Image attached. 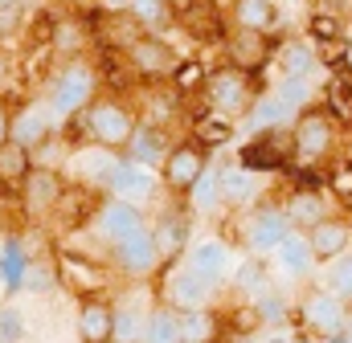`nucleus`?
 <instances>
[{
  "label": "nucleus",
  "mask_w": 352,
  "mask_h": 343,
  "mask_svg": "<svg viewBox=\"0 0 352 343\" xmlns=\"http://www.w3.org/2000/svg\"><path fill=\"white\" fill-rule=\"evenodd\" d=\"M135 127H140V115L123 98H94L78 119L66 123V131H74L78 143H98V147H111L119 156L127 152Z\"/></svg>",
  "instance_id": "nucleus-1"
},
{
  "label": "nucleus",
  "mask_w": 352,
  "mask_h": 343,
  "mask_svg": "<svg viewBox=\"0 0 352 343\" xmlns=\"http://www.w3.org/2000/svg\"><path fill=\"white\" fill-rule=\"evenodd\" d=\"M41 98H45V106H50L62 123L78 119L90 102L98 98V74H94V66H90L87 58L58 62V66L50 70V78H45Z\"/></svg>",
  "instance_id": "nucleus-2"
},
{
  "label": "nucleus",
  "mask_w": 352,
  "mask_h": 343,
  "mask_svg": "<svg viewBox=\"0 0 352 343\" xmlns=\"http://www.w3.org/2000/svg\"><path fill=\"white\" fill-rule=\"evenodd\" d=\"M291 143H295V164L299 168H328L336 160L340 143V123L316 102L291 123Z\"/></svg>",
  "instance_id": "nucleus-3"
},
{
  "label": "nucleus",
  "mask_w": 352,
  "mask_h": 343,
  "mask_svg": "<svg viewBox=\"0 0 352 343\" xmlns=\"http://www.w3.org/2000/svg\"><path fill=\"white\" fill-rule=\"evenodd\" d=\"M54 265H58V282L66 294H74L78 303L82 298H107L111 282H115V265L111 261H98L94 254H78L70 246L54 250Z\"/></svg>",
  "instance_id": "nucleus-4"
},
{
  "label": "nucleus",
  "mask_w": 352,
  "mask_h": 343,
  "mask_svg": "<svg viewBox=\"0 0 352 343\" xmlns=\"http://www.w3.org/2000/svg\"><path fill=\"white\" fill-rule=\"evenodd\" d=\"M258 94H263V78H254V74H246V70H234V66L209 70L205 102H209V110H217V115H226V119H234V123L254 106Z\"/></svg>",
  "instance_id": "nucleus-5"
},
{
  "label": "nucleus",
  "mask_w": 352,
  "mask_h": 343,
  "mask_svg": "<svg viewBox=\"0 0 352 343\" xmlns=\"http://www.w3.org/2000/svg\"><path fill=\"white\" fill-rule=\"evenodd\" d=\"M164 274H160V303L164 307H173L176 315H188V311H205L209 303H213V290L217 286H209L184 257H176V261H164L160 265Z\"/></svg>",
  "instance_id": "nucleus-6"
},
{
  "label": "nucleus",
  "mask_w": 352,
  "mask_h": 343,
  "mask_svg": "<svg viewBox=\"0 0 352 343\" xmlns=\"http://www.w3.org/2000/svg\"><path fill=\"white\" fill-rule=\"evenodd\" d=\"M295 323H299V331H307L311 340H336V335H344V327H349V307L328 290V286H316V290H307L299 303H295Z\"/></svg>",
  "instance_id": "nucleus-7"
},
{
  "label": "nucleus",
  "mask_w": 352,
  "mask_h": 343,
  "mask_svg": "<svg viewBox=\"0 0 352 343\" xmlns=\"http://www.w3.org/2000/svg\"><path fill=\"white\" fill-rule=\"evenodd\" d=\"M176 29L192 45H226L230 37V8L221 0H180L176 4Z\"/></svg>",
  "instance_id": "nucleus-8"
},
{
  "label": "nucleus",
  "mask_w": 352,
  "mask_h": 343,
  "mask_svg": "<svg viewBox=\"0 0 352 343\" xmlns=\"http://www.w3.org/2000/svg\"><path fill=\"white\" fill-rule=\"evenodd\" d=\"M246 172L254 176H287L295 164V143H291V127L283 131H263V135H250L242 147H238V160Z\"/></svg>",
  "instance_id": "nucleus-9"
},
{
  "label": "nucleus",
  "mask_w": 352,
  "mask_h": 343,
  "mask_svg": "<svg viewBox=\"0 0 352 343\" xmlns=\"http://www.w3.org/2000/svg\"><path fill=\"white\" fill-rule=\"evenodd\" d=\"M102 200H107V192H98V188H87V184H66V192L58 196V204L50 209V217H45L41 225H50V229H54V233H62V237H74V233H82V229L94 225V217H98Z\"/></svg>",
  "instance_id": "nucleus-10"
},
{
  "label": "nucleus",
  "mask_w": 352,
  "mask_h": 343,
  "mask_svg": "<svg viewBox=\"0 0 352 343\" xmlns=\"http://www.w3.org/2000/svg\"><path fill=\"white\" fill-rule=\"evenodd\" d=\"M291 233L295 229H291V221H287L278 200H258L242 217V246H246V254H274Z\"/></svg>",
  "instance_id": "nucleus-11"
},
{
  "label": "nucleus",
  "mask_w": 352,
  "mask_h": 343,
  "mask_svg": "<svg viewBox=\"0 0 352 343\" xmlns=\"http://www.w3.org/2000/svg\"><path fill=\"white\" fill-rule=\"evenodd\" d=\"M213 164V152H205L201 143H192V139H176L173 152H168V160L160 164V184H164V192H173L176 200H184L188 192H192V184L209 172Z\"/></svg>",
  "instance_id": "nucleus-12"
},
{
  "label": "nucleus",
  "mask_w": 352,
  "mask_h": 343,
  "mask_svg": "<svg viewBox=\"0 0 352 343\" xmlns=\"http://www.w3.org/2000/svg\"><path fill=\"white\" fill-rule=\"evenodd\" d=\"M180 62H184V58L176 54V45L168 37H160V33H144V37L127 49V66L135 70L140 82H173V74H176Z\"/></svg>",
  "instance_id": "nucleus-13"
},
{
  "label": "nucleus",
  "mask_w": 352,
  "mask_h": 343,
  "mask_svg": "<svg viewBox=\"0 0 352 343\" xmlns=\"http://www.w3.org/2000/svg\"><path fill=\"white\" fill-rule=\"evenodd\" d=\"M221 49H226V66L263 78V70L274 62L278 37L274 33H258V29H230V37H226Z\"/></svg>",
  "instance_id": "nucleus-14"
},
{
  "label": "nucleus",
  "mask_w": 352,
  "mask_h": 343,
  "mask_svg": "<svg viewBox=\"0 0 352 343\" xmlns=\"http://www.w3.org/2000/svg\"><path fill=\"white\" fill-rule=\"evenodd\" d=\"M119 164H123V156L111 152V147H98V143H74L70 147V160H66L74 184H87V188H98V192L111 188Z\"/></svg>",
  "instance_id": "nucleus-15"
},
{
  "label": "nucleus",
  "mask_w": 352,
  "mask_h": 343,
  "mask_svg": "<svg viewBox=\"0 0 352 343\" xmlns=\"http://www.w3.org/2000/svg\"><path fill=\"white\" fill-rule=\"evenodd\" d=\"M66 184H70V180H66L58 168H41V164H33L29 176L21 180V196H16L21 213L33 217V221H45L50 209L58 204V196L66 192Z\"/></svg>",
  "instance_id": "nucleus-16"
},
{
  "label": "nucleus",
  "mask_w": 352,
  "mask_h": 343,
  "mask_svg": "<svg viewBox=\"0 0 352 343\" xmlns=\"http://www.w3.org/2000/svg\"><path fill=\"white\" fill-rule=\"evenodd\" d=\"M107 257H111L115 274H123V278H152V274L164 265V257H160V250H156L152 229H140V233H131L127 241L111 246Z\"/></svg>",
  "instance_id": "nucleus-17"
},
{
  "label": "nucleus",
  "mask_w": 352,
  "mask_h": 343,
  "mask_svg": "<svg viewBox=\"0 0 352 343\" xmlns=\"http://www.w3.org/2000/svg\"><path fill=\"white\" fill-rule=\"evenodd\" d=\"M192 209L184 204V200H173V204H164L160 213H156V225H148L152 229V237H156V250L164 261H176V257L188 254V237H192Z\"/></svg>",
  "instance_id": "nucleus-18"
},
{
  "label": "nucleus",
  "mask_w": 352,
  "mask_h": 343,
  "mask_svg": "<svg viewBox=\"0 0 352 343\" xmlns=\"http://www.w3.org/2000/svg\"><path fill=\"white\" fill-rule=\"evenodd\" d=\"M140 229H148L144 209H135V204H127V200H119V196H107L102 209H98V217H94V225H90V233H94L107 250L119 246V241H127V237L140 233Z\"/></svg>",
  "instance_id": "nucleus-19"
},
{
  "label": "nucleus",
  "mask_w": 352,
  "mask_h": 343,
  "mask_svg": "<svg viewBox=\"0 0 352 343\" xmlns=\"http://www.w3.org/2000/svg\"><path fill=\"white\" fill-rule=\"evenodd\" d=\"M62 131V119L45 106V98H37V102H29L21 115H12V143H21V147H29V152H37L45 139H54Z\"/></svg>",
  "instance_id": "nucleus-20"
},
{
  "label": "nucleus",
  "mask_w": 352,
  "mask_h": 343,
  "mask_svg": "<svg viewBox=\"0 0 352 343\" xmlns=\"http://www.w3.org/2000/svg\"><path fill=\"white\" fill-rule=\"evenodd\" d=\"M160 188H164V184H160L156 168H144V164L123 160L119 172H115V180H111V188H107V196H119V200H127V204L144 209L148 200H156V192H160Z\"/></svg>",
  "instance_id": "nucleus-21"
},
{
  "label": "nucleus",
  "mask_w": 352,
  "mask_h": 343,
  "mask_svg": "<svg viewBox=\"0 0 352 343\" xmlns=\"http://www.w3.org/2000/svg\"><path fill=\"white\" fill-rule=\"evenodd\" d=\"M184 261H188L209 286H221V282L230 278V270H234V250H230L226 237H205V241H192V246H188Z\"/></svg>",
  "instance_id": "nucleus-22"
},
{
  "label": "nucleus",
  "mask_w": 352,
  "mask_h": 343,
  "mask_svg": "<svg viewBox=\"0 0 352 343\" xmlns=\"http://www.w3.org/2000/svg\"><path fill=\"white\" fill-rule=\"evenodd\" d=\"M168 152H173L168 127H164V123H152V119H140V127H135V135H131L123 160L144 164V168H160V164L168 160Z\"/></svg>",
  "instance_id": "nucleus-23"
},
{
  "label": "nucleus",
  "mask_w": 352,
  "mask_h": 343,
  "mask_svg": "<svg viewBox=\"0 0 352 343\" xmlns=\"http://www.w3.org/2000/svg\"><path fill=\"white\" fill-rule=\"evenodd\" d=\"M307 241H311V254L320 265H332L336 257H344L352 250V221L349 217H328V221H320L316 229H307Z\"/></svg>",
  "instance_id": "nucleus-24"
},
{
  "label": "nucleus",
  "mask_w": 352,
  "mask_h": 343,
  "mask_svg": "<svg viewBox=\"0 0 352 343\" xmlns=\"http://www.w3.org/2000/svg\"><path fill=\"white\" fill-rule=\"evenodd\" d=\"M78 343H115V307L107 298H82L74 315Z\"/></svg>",
  "instance_id": "nucleus-25"
},
{
  "label": "nucleus",
  "mask_w": 352,
  "mask_h": 343,
  "mask_svg": "<svg viewBox=\"0 0 352 343\" xmlns=\"http://www.w3.org/2000/svg\"><path fill=\"white\" fill-rule=\"evenodd\" d=\"M274 66H278V78H316L320 54L307 37H278Z\"/></svg>",
  "instance_id": "nucleus-26"
},
{
  "label": "nucleus",
  "mask_w": 352,
  "mask_h": 343,
  "mask_svg": "<svg viewBox=\"0 0 352 343\" xmlns=\"http://www.w3.org/2000/svg\"><path fill=\"white\" fill-rule=\"evenodd\" d=\"M283 213H287L291 229L307 233V229H316L320 221L332 217V196L328 192H299V188H291L287 200H283Z\"/></svg>",
  "instance_id": "nucleus-27"
},
{
  "label": "nucleus",
  "mask_w": 352,
  "mask_h": 343,
  "mask_svg": "<svg viewBox=\"0 0 352 343\" xmlns=\"http://www.w3.org/2000/svg\"><path fill=\"white\" fill-rule=\"evenodd\" d=\"M299 115L274 94V90H263L258 98H254V106L242 115V127L250 131V135H263V131H283V127H291Z\"/></svg>",
  "instance_id": "nucleus-28"
},
{
  "label": "nucleus",
  "mask_w": 352,
  "mask_h": 343,
  "mask_svg": "<svg viewBox=\"0 0 352 343\" xmlns=\"http://www.w3.org/2000/svg\"><path fill=\"white\" fill-rule=\"evenodd\" d=\"M263 196V176L246 172L242 164H221V204L226 209H254Z\"/></svg>",
  "instance_id": "nucleus-29"
},
{
  "label": "nucleus",
  "mask_w": 352,
  "mask_h": 343,
  "mask_svg": "<svg viewBox=\"0 0 352 343\" xmlns=\"http://www.w3.org/2000/svg\"><path fill=\"white\" fill-rule=\"evenodd\" d=\"M274 265H278V274H287L291 282H303V278H311L316 274V254H311V241H307V233H291L278 250H274Z\"/></svg>",
  "instance_id": "nucleus-30"
},
{
  "label": "nucleus",
  "mask_w": 352,
  "mask_h": 343,
  "mask_svg": "<svg viewBox=\"0 0 352 343\" xmlns=\"http://www.w3.org/2000/svg\"><path fill=\"white\" fill-rule=\"evenodd\" d=\"M283 21L278 0H234L230 4V25L234 29H258V33H274Z\"/></svg>",
  "instance_id": "nucleus-31"
},
{
  "label": "nucleus",
  "mask_w": 352,
  "mask_h": 343,
  "mask_svg": "<svg viewBox=\"0 0 352 343\" xmlns=\"http://www.w3.org/2000/svg\"><path fill=\"white\" fill-rule=\"evenodd\" d=\"M188 127H192V143H201L205 152H217V147H226L234 135H238V123L234 119H226V115H217V110H201V115H192L188 119Z\"/></svg>",
  "instance_id": "nucleus-32"
},
{
  "label": "nucleus",
  "mask_w": 352,
  "mask_h": 343,
  "mask_svg": "<svg viewBox=\"0 0 352 343\" xmlns=\"http://www.w3.org/2000/svg\"><path fill=\"white\" fill-rule=\"evenodd\" d=\"M29 250H25V233H4V250H0V290H21L25 270H29Z\"/></svg>",
  "instance_id": "nucleus-33"
},
{
  "label": "nucleus",
  "mask_w": 352,
  "mask_h": 343,
  "mask_svg": "<svg viewBox=\"0 0 352 343\" xmlns=\"http://www.w3.org/2000/svg\"><path fill=\"white\" fill-rule=\"evenodd\" d=\"M184 204L192 209V217H213L221 213V164H209V172L192 184V192L184 196Z\"/></svg>",
  "instance_id": "nucleus-34"
},
{
  "label": "nucleus",
  "mask_w": 352,
  "mask_h": 343,
  "mask_svg": "<svg viewBox=\"0 0 352 343\" xmlns=\"http://www.w3.org/2000/svg\"><path fill=\"white\" fill-rule=\"evenodd\" d=\"M320 94H324V102H320V106H324V110L340 123V131H344V127H352V74H349V70L328 74V82H324V90H320Z\"/></svg>",
  "instance_id": "nucleus-35"
},
{
  "label": "nucleus",
  "mask_w": 352,
  "mask_h": 343,
  "mask_svg": "<svg viewBox=\"0 0 352 343\" xmlns=\"http://www.w3.org/2000/svg\"><path fill=\"white\" fill-rule=\"evenodd\" d=\"M226 335V319L217 311H188L180 315V343H217Z\"/></svg>",
  "instance_id": "nucleus-36"
},
{
  "label": "nucleus",
  "mask_w": 352,
  "mask_h": 343,
  "mask_svg": "<svg viewBox=\"0 0 352 343\" xmlns=\"http://www.w3.org/2000/svg\"><path fill=\"white\" fill-rule=\"evenodd\" d=\"M303 29H307L303 37H307L316 49L336 45V41H349V21H344V16H336V12H324V8H311Z\"/></svg>",
  "instance_id": "nucleus-37"
},
{
  "label": "nucleus",
  "mask_w": 352,
  "mask_h": 343,
  "mask_svg": "<svg viewBox=\"0 0 352 343\" xmlns=\"http://www.w3.org/2000/svg\"><path fill=\"white\" fill-rule=\"evenodd\" d=\"M140 343H180V315L156 298V307H148V315H144V340Z\"/></svg>",
  "instance_id": "nucleus-38"
},
{
  "label": "nucleus",
  "mask_w": 352,
  "mask_h": 343,
  "mask_svg": "<svg viewBox=\"0 0 352 343\" xmlns=\"http://www.w3.org/2000/svg\"><path fill=\"white\" fill-rule=\"evenodd\" d=\"M234 290L246 294V298H258L263 290H270V270H266L263 254H250V257L238 261V270H234Z\"/></svg>",
  "instance_id": "nucleus-39"
},
{
  "label": "nucleus",
  "mask_w": 352,
  "mask_h": 343,
  "mask_svg": "<svg viewBox=\"0 0 352 343\" xmlns=\"http://www.w3.org/2000/svg\"><path fill=\"white\" fill-rule=\"evenodd\" d=\"M127 12L148 29V33H164V29H176V4L173 0H131Z\"/></svg>",
  "instance_id": "nucleus-40"
},
{
  "label": "nucleus",
  "mask_w": 352,
  "mask_h": 343,
  "mask_svg": "<svg viewBox=\"0 0 352 343\" xmlns=\"http://www.w3.org/2000/svg\"><path fill=\"white\" fill-rule=\"evenodd\" d=\"M250 307H254V315H258V323L263 327H283V323H291V315H295V307H291V298L278 290V286H270L263 290L258 298H250Z\"/></svg>",
  "instance_id": "nucleus-41"
},
{
  "label": "nucleus",
  "mask_w": 352,
  "mask_h": 343,
  "mask_svg": "<svg viewBox=\"0 0 352 343\" xmlns=\"http://www.w3.org/2000/svg\"><path fill=\"white\" fill-rule=\"evenodd\" d=\"M29 168H33V152L8 139V143L0 147V184H8V188L21 192V180L29 176Z\"/></svg>",
  "instance_id": "nucleus-42"
},
{
  "label": "nucleus",
  "mask_w": 352,
  "mask_h": 343,
  "mask_svg": "<svg viewBox=\"0 0 352 343\" xmlns=\"http://www.w3.org/2000/svg\"><path fill=\"white\" fill-rule=\"evenodd\" d=\"M324 176H328V196H332L340 209L352 213V156L332 160V164L324 168Z\"/></svg>",
  "instance_id": "nucleus-43"
},
{
  "label": "nucleus",
  "mask_w": 352,
  "mask_h": 343,
  "mask_svg": "<svg viewBox=\"0 0 352 343\" xmlns=\"http://www.w3.org/2000/svg\"><path fill=\"white\" fill-rule=\"evenodd\" d=\"M205 82H209V66L197 62V58H184V62L176 66V74H173V90L180 94V98H188V94H205Z\"/></svg>",
  "instance_id": "nucleus-44"
},
{
  "label": "nucleus",
  "mask_w": 352,
  "mask_h": 343,
  "mask_svg": "<svg viewBox=\"0 0 352 343\" xmlns=\"http://www.w3.org/2000/svg\"><path fill=\"white\" fill-rule=\"evenodd\" d=\"M21 290H33V294H54V290H62L54 257H37V261H29V270H25V282H21Z\"/></svg>",
  "instance_id": "nucleus-45"
},
{
  "label": "nucleus",
  "mask_w": 352,
  "mask_h": 343,
  "mask_svg": "<svg viewBox=\"0 0 352 343\" xmlns=\"http://www.w3.org/2000/svg\"><path fill=\"white\" fill-rule=\"evenodd\" d=\"M295 115H303L307 106H316V86L311 78H278V86H270Z\"/></svg>",
  "instance_id": "nucleus-46"
},
{
  "label": "nucleus",
  "mask_w": 352,
  "mask_h": 343,
  "mask_svg": "<svg viewBox=\"0 0 352 343\" xmlns=\"http://www.w3.org/2000/svg\"><path fill=\"white\" fill-rule=\"evenodd\" d=\"M324 286H328L344 307H352V250L328 265V282H324Z\"/></svg>",
  "instance_id": "nucleus-47"
},
{
  "label": "nucleus",
  "mask_w": 352,
  "mask_h": 343,
  "mask_svg": "<svg viewBox=\"0 0 352 343\" xmlns=\"http://www.w3.org/2000/svg\"><path fill=\"white\" fill-rule=\"evenodd\" d=\"M144 315L135 307H119L115 311V343H140L144 340Z\"/></svg>",
  "instance_id": "nucleus-48"
},
{
  "label": "nucleus",
  "mask_w": 352,
  "mask_h": 343,
  "mask_svg": "<svg viewBox=\"0 0 352 343\" xmlns=\"http://www.w3.org/2000/svg\"><path fill=\"white\" fill-rule=\"evenodd\" d=\"M25 335H29V319H25V311L12 307V303H4V307H0V343H21Z\"/></svg>",
  "instance_id": "nucleus-49"
},
{
  "label": "nucleus",
  "mask_w": 352,
  "mask_h": 343,
  "mask_svg": "<svg viewBox=\"0 0 352 343\" xmlns=\"http://www.w3.org/2000/svg\"><path fill=\"white\" fill-rule=\"evenodd\" d=\"M8 139H12V106L0 98V147H4Z\"/></svg>",
  "instance_id": "nucleus-50"
},
{
  "label": "nucleus",
  "mask_w": 352,
  "mask_h": 343,
  "mask_svg": "<svg viewBox=\"0 0 352 343\" xmlns=\"http://www.w3.org/2000/svg\"><path fill=\"white\" fill-rule=\"evenodd\" d=\"M258 343H295V331H283V327H274V331H266Z\"/></svg>",
  "instance_id": "nucleus-51"
},
{
  "label": "nucleus",
  "mask_w": 352,
  "mask_h": 343,
  "mask_svg": "<svg viewBox=\"0 0 352 343\" xmlns=\"http://www.w3.org/2000/svg\"><path fill=\"white\" fill-rule=\"evenodd\" d=\"M127 4L131 0H94V8H102V12H127Z\"/></svg>",
  "instance_id": "nucleus-52"
},
{
  "label": "nucleus",
  "mask_w": 352,
  "mask_h": 343,
  "mask_svg": "<svg viewBox=\"0 0 352 343\" xmlns=\"http://www.w3.org/2000/svg\"><path fill=\"white\" fill-rule=\"evenodd\" d=\"M21 4H25V0H0V16H12Z\"/></svg>",
  "instance_id": "nucleus-53"
},
{
  "label": "nucleus",
  "mask_w": 352,
  "mask_h": 343,
  "mask_svg": "<svg viewBox=\"0 0 352 343\" xmlns=\"http://www.w3.org/2000/svg\"><path fill=\"white\" fill-rule=\"evenodd\" d=\"M8 33H12V16H0V45L8 41Z\"/></svg>",
  "instance_id": "nucleus-54"
},
{
  "label": "nucleus",
  "mask_w": 352,
  "mask_h": 343,
  "mask_svg": "<svg viewBox=\"0 0 352 343\" xmlns=\"http://www.w3.org/2000/svg\"><path fill=\"white\" fill-rule=\"evenodd\" d=\"M4 78H8V58H4V49H0V86H4Z\"/></svg>",
  "instance_id": "nucleus-55"
},
{
  "label": "nucleus",
  "mask_w": 352,
  "mask_h": 343,
  "mask_svg": "<svg viewBox=\"0 0 352 343\" xmlns=\"http://www.w3.org/2000/svg\"><path fill=\"white\" fill-rule=\"evenodd\" d=\"M344 340L352 343V311H349V327H344Z\"/></svg>",
  "instance_id": "nucleus-56"
},
{
  "label": "nucleus",
  "mask_w": 352,
  "mask_h": 343,
  "mask_svg": "<svg viewBox=\"0 0 352 343\" xmlns=\"http://www.w3.org/2000/svg\"><path fill=\"white\" fill-rule=\"evenodd\" d=\"M344 70H349V74H352V49H349V62H344Z\"/></svg>",
  "instance_id": "nucleus-57"
},
{
  "label": "nucleus",
  "mask_w": 352,
  "mask_h": 343,
  "mask_svg": "<svg viewBox=\"0 0 352 343\" xmlns=\"http://www.w3.org/2000/svg\"><path fill=\"white\" fill-rule=\"evenodd\" d=\"M324 343H349V340H344V335H336V340H324Z\"/></svg>",
  "instance_id": "nucleus-58"
},
{
  "label": "nucleus",
  "mask_w": 352,
  "mask_h": 343,
  "mask_svg": "<svg viewBox=\"0 0 352 343\" xmlns=\"http://www.w3.org/2000/svg\"><path fill=\"white\" fill-rule=\"evenodd\" d=\"M221 4H226V8H230V4H234V0H221Z\"/></svg>",
  "instance_id": "nucleus-59"
},
{
  "label": "nucleus",
  "mask_w": 352,
  "mask_h": 343,
  "mask_svg": "<svg viewBox=\"0 0 352 343\" xmlns=\"http://www.w3.org/2000/svg\"><path fill=\"white\" fill-rule=\"evenodd\" d=\"M0 250H4V233H0Z\"/></svg>",
  "instance_id": "nucleus-60"
},
{
  "label": "nucleus",
  "mask_w": 352,
  "mask_h": 343,
  "mask_svg": "<svg viewBox=\"0 0 352 343\" xmlns=\"http://www.w3.org/2000/svg\"><path fill=\"white\" fill-rule=\"evenodd\" d=\"M173 4H180V0H173Z\"/></svg>",
  "instance_id": "nucleus-61"
}]
</instances>
